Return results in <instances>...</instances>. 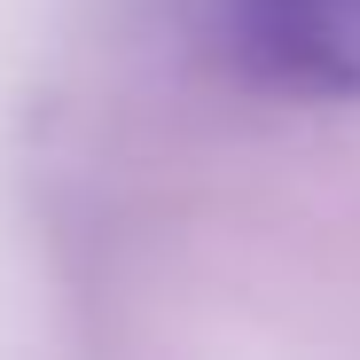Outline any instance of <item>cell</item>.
Listing matches in <instances>:
<instances>
[{"instance_id":"cell-1","label":"cell","mask_w":360,"mask_h":360,"mask_svg":"<svg viewBox=\"0 0 360 360\" xmlns=\"http://www.w3.org/2000/svg\"><path fill=\"white\" fill-rule=\"evenodd\" d=\"M227 55L290 102H360V0H227Z\"/></svg>"}]
</instances>
